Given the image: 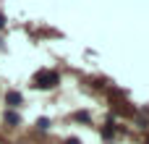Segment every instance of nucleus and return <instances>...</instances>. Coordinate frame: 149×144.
Here are the masks:
<instances>
[{"label":"nucleus","instance_id":"2","mask_svg":"<svg viewBox=\"0 0 149 144\" xmlns=\"http://www.w3.org/2000/svg\"><path fill=\"white\" fill-rule=\"evenodd\" d=\"M8 102H10V105H18V102H21V94H18V92H8Z\"/></svg>","mask_w":149,"mask_h":144},{"label":"nucleus","instance_id":"1","mask_svg":"<svg viewBox=\"0 0 149 144\" xmlns=\"http://www.w3.org/2000/svg\"><path fill=\"white\" fill-rule=\"evenodd\" d=\"M34 84L39 89H52V87H58V73L55 71H39L34 76Z\"/></svg>","mask_w":149,"mask_h":144},{"label":"nucleus","instance_id":"5","mask_svg":"<svg viewBox=\"0 0 149 144\" xmlns=\"http://www.w3.org/2000/svg\"><path fill=\"white\" fill-rule=\"evenodd\" d=\"M3 24H5V18H3V13H0V26H3Z\"/></svg>","mask_w":149,"mask_h":144},{"label":"nucleus","instance_id":"4","mask_svg":"<svg viewBox=\"0 0 149 144\" xmlns=\"http://www.w3.org/2000/svg\"><path fill=\"white\" fill-rule=\"evenodd\" d=\"M68 144H81V142H79V139H71V142H68Z\"/></svg>","mask_w":149,"mask_h":144},{"label":"nucleus","instance_id":"3","mask_svg":"<svg viewBox=\"0 0 149 144\" xmlns=\"http://www.w3.org/2000/svg\"><path fill=\"white\" fill-rule=\"evenodd\" d=\"M5 121H8V123H18V115H16V113H5Z\"/></svg>","mask_w":149,"mask_h":144},{"label":"nucleus","instance_id":"6","mask_svg":"<svg viewBox=\"0 0 149 144\" xmlns=\"http://www.w3.org/2000/svg\"><path fill=\"white\" fill-rule=\"evenodd\" d=\"M147 144H149V142H147Z\"/></svg>","mask_w":149,"mask_h":144}]
</instances>
